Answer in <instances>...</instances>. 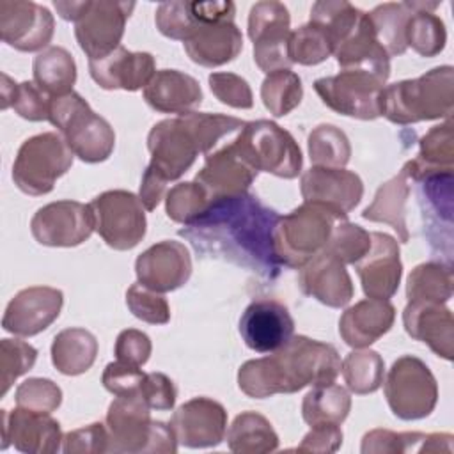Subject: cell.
<instances>
[{
    "instance_id": "6da1fadb",
    "label": "cell",
    "mask_w": 454,
    "mask_h": 454,
    "mask_svg": "<svg viewBox=\"0 0 454 454\" xmlns=\"http://www.w3.org/2000/svg\"><path fill=\"white\" fill-rule=\"evenodd\" d=\"M278 218L275 209L247 192L211 200L207 209L177 234L204 259L225 261L264 280H275L282 268L273 241Z\"/></svg>"
},
{
    "instance_id": "7a4b0ae2",
    "label": "cell",
    "mask_w": 454,
    "mask_h": 454,
    "mask_svg": "<svg viewBox=\"0 0 454 454\" xmlns=\"http://www.w3.org/2000/svg\"><path fill=\"white\" fill-rule=\"evenodd\" d=\"M339 372L340 356L332 344L296 335L271 355L247 360L238 371V387L252 399H264L333 383Z\"/></svg>"
},
{
    "instance_id": "3957f363",
    "label": "cell",
    "mask_w": 454,
    "mask_h": 454,
    "mask_svg": "<svg viewBox=\"0 0 454 454\" xmlns=\"http://www.w3.org/2000/svg\"><path fill=\"white\" fill-rule=\"evenodd\" d=\"M229 133V122L222 114L190 112L156 122L147 135L151 161L145 170L158 179H179L199 153L204 156L216 149Z\"/></svg>"
},
{
    "instance_id": "277c9868",
    "label": "cell",
    "mask_w": 454,
    "mask_h": 454,
    "mask_svg": "<svg viewBox=\"0 0 454 454\" xmlns=\"http://www.w3.org/2000/svg\"><path fill=\"white\" fill-rule=\"evenodd\" d=\"M454 110V67L438 66L419 78L383 87L381 115L399 126L449 119Z\"/></svg>"
},
{
    "instance_id": "5b68a950",
    "label": "cell",
    "mask_w": 454,
    "mask_h": 454,
    "mask_svg": "<svg viewBox=\"0 0 454 454\" xmlns=\"http://www.w3.org/2000/svg\"><path fill=\"white\" fill-rule=\"evenodd\" d=\"M59 16L74 23V37L89 60L110 55L121 46L126 21L135 9L133 2L80 0L53 2Z\"/></svg>"
},
{
    "instance_id": "8992f818",
    "label": "cell",
    "mask_w": 454,
    "mask_h": 454,
    "mask_svg": "<svg viewBox=\"0 0 454 454\" xmlns=\"http://www.w3.org/2000/svg\"><path fill=\"white\" fill-rule=\"evenodd\" d=\"M48 121L57 128L73 154L85 163L108 160L115 147V133L110 122L96 114L74 90L51 99Z\"/></svg>"
},
{
    "instance_id": "52a82bcc",
    "label": "cell",
    "mask_w": 454,
    "mask_h": 454,
    "mask_svg": "<svg viewBox=\"0 0 454 454\" xmlns=\"http://www.w3.org/2000/svg\"><path fill=\"white\" fill-rule=\"evenodd\" d=\"M337 222V215L314 202H303L280 216L273 232L278 264L300 270L326 247Z\"/></svg>"
},
{
    "instance_id": "ba28073f",
    "label": "cell",
    "mask_w": 454,
    "mask_h": 454,
    "mask_svg": "<svg viewBox=\"0 0 454 454\" xmlns=\"http://www.w3.org/2000/svg\"><path fill=\"white\" fill-rule=\"evenodd\" d=\"M232 142L245 161L257 172H268L282 179H294L301 172L303 156L300 145L289 131L273 121L245 122Z\"/></svg>"
},
{
    "instance_id": "9c48e42d",
    "label": "cell",
    "mask_w": 454,
    "mask_h": 454,
    "mask_svg": "<svg viewBox=\"0 0 454 454\" xmlns=\"http://www.w3.org/2000/svg\"><path fill=\"white\" fill-rule=\"evenodd\" d=\"M73 151L60 133L46 131L27 138L12 163V181L27 195H46L73 165Z\"/></svg>"
},
{
    "instance_id": "30bf717a",
    "label": "cell",
    "mask_w": 454,
    "mask_h": 454,
    "mask_svg": "<svg viewBox=\"0 0 454 454\" xmlns=\"http://www.w3.org/2000/svg\"><path fill=\"white\" fill-rule=\"evenodd\" d=\"M385 397L401 420L427 417L438 401V385L431 369L413 355L399 356L385 380Z\"/></svg>"
},
{
    "instance_id": "8fae6325",
    "label": "cell",
    "mask_w": 454,
    "mask_h": 454,
    "mask_svg": "<svg viewBox=\"0 0 454 454\" xmlns=\"http://www.w3.org/2000/svg\"><path fill=\"white\" fill-rule=\"evenodd\" d=\"M385 80L356 69H340L339 74L314 82V90L333 112L362 121L381 117V94Z\"/></svg>"
},
{
    "instance_id": "7c38bea8",
    "label": "cell",
    "mask_w": 454,
    "mask_h": 454,
    "mask_svg": "<svg viewBox=\"0 0 454 454\" xmlns=\"http://www.w3.org/2000/svg\"><path fill=\"white\" fill-rule=\"evenodd\" d=\"M94 231L114 250H131L145 236L147 220L140 199L128 190H106L89 202Z\"/></svg>"
},
{
    "instance_id": "4fadbf2b",
    "label": "cell",
    "mask_w": 454,
    "mask_h": 454,
    "mask_svg": "<svg viewBox=\"0 0 454 454\" xmlns=\"http://www.w3.org/2000/svg\"><path fill=\"white\" fill-rule=\"evenodd\" d=\"M291 16L277 0H262L248 12V37L254 43V60L266 74L293 66L287 55Z\"/></svg>"
},
{
    "instance_id": "5bb4252c",
    "label": "cell",
    "mask_w": 454,
    "mask_h": 454,
    "mask_svg": "<svg viewBox=\"0 0 454 454\" xmlns=\"http://www.w3.org/2000/svg\"><path fill=\"white\" fill-rule=\"evenodd\" d=\"M34 239L44 247H78L94 231V216L89 204L78 200H55L39 207L32 220Z\"/></svg>"
},
{
    "instance_id": "9a60e30c",
    "label": "cell",
    "mask_w": 454,
    "mask_h": 454,
    "mask_svg": "<svg viewBox=\"0 0 454 454\" xmlns=\"http://www.w3.org/2000/svg\"><path fill=\"white\" fill-rule=\"evenodd\" d=\"M55 32L53 14L35 4L23 0L0 2V35L5 44L20 51H43Z\"/></svg>"
},
{
    "instance_id": "2e32d148",
    "label": "cell",
    "mask_w": 454,
    "mask_h": 454,
    "mask_svg": "<svg viewBox=\"0 0 454 454\" xmlns=\"http://www.w3.org/2000/svg\"><path fill=\"white\" fill-rule=\"evenodd\" d=\"M300 192L305 202L325 206L340 220L348 218L364 195V183L358 174L346 168L310 167L301 174Z\"/></svg>"
},
{
    "instance_id": "e0dca14e",
    "label": "cell",
    "mask_w": 454,
    "mask_h": 454,
    "mask_svg": "<svg viewBox=\"0 0 454 454\" xmlns=\"http://www.w3.org/2000/svg\"><path fill=\"white\" fill-rule=\"evenodd\" d=\"M62 303L64 294L57 287H25L7 303L2 317V328L18 337L37 335L59 317Z\"/></svg>"
},
{
    "instance_id": "ac0fdd59",
    "label": "cell",
    "mask_w": 454,
    "mask_h": 454,
    "mask_svg": "<svg viewBox=\"0 0 454 454\" xmlns=\"http://www.w3.org/2000/svg\"><path fill=\"white\" fill-rule=\"evenodd\" d=\"M177 443L188 449L216 447L225 440L227 411L209 397H193L183 403L170 419Z\"/></svg>"
},
{
    "instance_id": "d6986e66",
    "label": "cell",
    "mask_w": 454,
    "mask_h": 454,
    "mask_svg": "<svg viewBox=\"0 0 454 454\" xmlns=\"http://www.w3.org/2000/svg\"><path fill=\"white\" fill-rule=\"evenodd\" d=\"M138 284L156 293L176 291L192 275V257L181 241L163 239L144 250L135 261Z\"/></svg>"
},
{
    "instance_id": "ffe728a7",
    "label": "cell",
    "mask_w": 454,
    "mask_h": 454,
    "mask_svg": "<svg viewBox=\"0 0 454 454\" xmlns=\"http://www.w3.org/2000/svg\"><path fill=\"white\" fill-rule=\"evenodd\" d=\"M257 174L231 140L206 154L202 168L195 174V181L206 190L211 200H216L247 193Z\"/></svg>"
},
{
    "instance_id": "44dd1931",
    "label": "cell",
    "mask_w": 454,
    "mask_h": 454,
    "mask_svg": "<svg viewBox=\"0 0 454 454\" xmlns=\"http://www.w3.org/2000/svg\"><path fill=\"white\" fill-rule=\"evenodd\" d=\"M2 443L0 449H7L12 443L20 452L50 454L59 452L64 440L59 420L50 413L34 411L27 408H16L12 411L2 410Z\"/></svg>"
},
{
    "instance_id": "7402d4cb",
    "label": "cell",
    "mask_w": 454,
    "mask_h": 454,
    "mask_svg": "<svg viewBox=\"0 0 454 454\" xmlns=\"http://www.w3.org/2000/svg\"><path fill=\"white\" fill-rule=\"evenodd\" d=\"M294 332V319L287 307L275 300L252 301L239 317V333L255 353L280 349Z\"/></svg>"
},
{
    "instance_id": "603a6c76",
    "label": "cell",
    "mask_w": 454,
    "mask_h": 454,
    "mask_svg": "<svg viewBox=\"0 0 454 454\" xmlns=\"http://www.w3.org/2000/svg\"><path fill=\"white\" fill-rule=\"evenodd\" d=\"M149 410L140 395H115L105 419L110 452H147L154 424Z\"/></svg>"
},
{
    "instance_id": "cb8c5ba5",
    "label": "cell",
    "mask_w": 454,
    "mask_h": 454,
    "mask_svg": "<svg viewBox=\"0 0 454 454\" xmlns=\"http://www.w3.org/2000/svg\"><path fill=\"white\" fill-rule=\"evenodd\" d=\"M355 268L367 298H392L397 293L403 277L397 241L390 234L371 232V248Z\"/></svg>"
},
{
    "instance_id": "d4e9b609",
    "label": "cell",
    "mask_w": 454,
    "mask_h": 454,
    "mask_svg": "<svg viewBox=\"0 0 454 454\" xmlns=\"http://www.w3.org/2000/svg\"><path fill=\"white\" fill-rule=\"evenodd\" d=\"M298 286L303 294L332 309L346 307L355 294L346 264L325 250L300 268Z\"/></svg>"
},
{
    "instance_id": "484cf974",
    "label": "cell",
    "mask_w": 454,
    "mask_h": 454,
    "mask_svg": "<svg viewBox=\"0 0 454 454\" xmlns=\"http://www.w3.org/2000/svg\"><path fill=\"white\" fill-rule=\"evenodd\" d=\"M89 73L105 90L122 89L133 92L149 83L156 73V62L147 51H129L119 46L103 59L89 60Z\"/></svg>"
},
{
    "instance_id": "4316f807",
    "label": "cell",
    "mask_w": 454,
    "mask_h": 454,
    "mask_svg": "<svg viewBox=\"0 0 454 454\" xmlns=\"http://www.w3.org/2000/svg\"><path fill=\"white\" fill-rule=\"evenodd\" d=\"M403 325L411 339L427 344L443 360H452L454 319L445 303L408 301L403 310Z\"/></svg>"
},
{
    "instance_id": "83f0119b",
    "label": "cell",
    "mask_w": 454,
    "mask_h": 454,
    "mask_svg": "<svg viewBox=\"0 0 454 454\" xmlns=\"http://www.w3.org/2000/svg\"><path fill=\"white\" fill-rule=\"evenodd\" d=\"M395 309L388 300L365 298L348 307L339 319L340 339L355 348H369L394 325Z\"/></svg>"
},
{
    "instance_id": "f1b7e54d",
    "label": "cell",
    "mask_w": 454,
    "mask_h": 454,
    "mask_svg": "<svg viewBox=\"0 0 454 454\" xmlns=\"http://www.w3.org/2000/svg\"><path fill=\"white\" fill-rule=\"evenodd\" d=\"M333 57L340 69L367 71L385 82L390 76V57L378 43L367 12H362L355 28L333 48Z\"/></svg>"
},
{
    "instance_id": "f546056e",
    "label": "cell",
    "mask_w": 454,
    "mask_h": 454,
    "mask_svg": "<svg viewBox=\"0 0 454 454\" xmlns=\"http://www.w3.org/2000/svg\"><path fill=\"white\" fill-rule=\"evenodd\" d=\"M145 103L160 114H190L202 103L200 83L177 69H160L144 87Z\"/></svg>"
},
{
    "instance_id": "4dcf8cb0",
    "label": "cell",
    "mask_w": 454,
    "mask_h": 454,
    "mask_svg": "<svg viewBox=\"0 0 454 454\" xmlns=\"http://www.w3.org/2000/svg\"><path fill=\"white\" fill-rule=\"evenodd\" d=\"M192 62L202 67H218L232 62L243 50V35L234 21L202 25L183 43Z\"/></svg>"
},
{
    "instance_id": "1f68e13d",
    "label": "cell",
    "mask_w": 454,
    "mask_h": 454,
    "mask_svg": "<svg viewBox=\"0 0 454 454\" xmlns=\"http://www.w3.org/2000/svg\"><path fill=\"white\" fill-rule=\"evenodd\" d=\"M410 177L404 168L392 179L385 181L372 199V202L362 211V216L369 222L388 223L397 232L399 239L406 243L410 231L406 225V204L411 192Z\"/></svg>"
},
{
    "instance_id": "d6a6232c",
    "label": "cell",
    "mask_w": 454,
    "mask_h": 454,
    "mask_svg": "<svg viewBox=\"0 0 454 454\" xmlns=\"http://www.w3.org/2000/svg\"><path fill=\"white\" fill-rule=\"evenodd\" d=\"M98 355V339L85 328L60 330L51 342V364L60 374L78 376L87 372Z\"/></svg>"
},
{
    "instance_id": "836d02e7",
    "label": "cell",
    "mask_w": 454,
    "mask_h": 454,
    "mask_svg": "<svg viewBox=\"0 0 454 454\" xmlns=\"http://www.w3.org/2000/svg\"><path fill=\"white\" fill-rule=\"evenodd\" d=\"M34 83L48 96L60 98L73 92L76 82V62L62 46H48L39 51L32 64Z\"/></svg>"
},
{
    "instance_id": "e575fe53",
    "label": "cell",
    "mask_w": 454,
    "mask_h": 454,
    "mask_svg": "<svg viewBox=\"0 0 454 454\" xmlns=\"http://www.w3.org/2000/svg\"><path fill=\"white\" fill-rule=\"evenodd\" d=\"M440 2H413V12L408 20L404 39L415 53L422 57L438 55L447 43L445 23L434 11Z\"/></svg>"
},
{
    "instance_id": "d590c367",
    "label": "cell",
    "mask_w": 454,
    "mask_h": 454,
    "mask_svg": "<svg viewBox=\"0 0 454 454\" xmlns=\"http://www.w3.org/2000/svg\"><path fill=\"white\" fill-rule=\"evenodd\" d=\"M225 436L229 449L238 454H266L278 447V436L271 422L257 411L236 415Z\"/></svg>"
},
{
    "instance_id": "8d00e7d4",
    "label": "cell",
    "mask_w": 454,
    "mask_h": 454,
    "mask_svg": "<svg viewBox=\"0 0 454 454\" xmlns=\"http://www.w3.org/2000/svg\"><path fill=\"white\" fill-rule=\"evenodd\" d=\"M351 410L349 392L333 383L316 385L309 390L301 403V417L309 426L342 424Z\"/></svg>"
},
{
    "instance_id": "74e56055",
    "label": "cell",
    "mask_w": 454,
    "mask_h": 454,
    "mask_svg": "<svg viewBox=\"0 0 454 454\" xmlns=\"http://www.w3.org/2000/svg\"><path fill=\"white\" fill-rule=\"evenodd\" d=\"M452 117L445 122L433 126L419 140L417 158L404 163L410 174L429 172V170H447L454 168V131Z\"/></svg>"
},
{
    "instance_id": "f35d334b",
    "label": "cell",
    "mask_w": 454,
    "mask_h": 454,
    "mask_svg": "<svg viewBox=\"0 0 454 454\" xmlns=\"http://www.w3.org/2000/svg\"><path fill=\"white\" fill-rule=\"evenodd\" d=\"M450 262L429 261L415 266L406 280L408 301L447 303L452 296Z\"/></svg>"
},
{
    "instance_id": "ab89813d",
    "label": "cell",
    "mask_w": 454,
    "mask_h": 454,
    "mask_svg": "<svg viewBox=\"0 0 454 454\" xmlns=\"http://www.w3.org/2000/svg\"><path fill=\"white\" fill-rule=\"evenodd\" d=\"M411 12L413 2H387L367 12L376 39L388 57L403 55L408 50L404 32Z\"/></svg>"
},
{
    "instance_id": "60d3db41",
    "label": "cell",
    "mask_w": 454,
    "mask_h": 454,
    "mask_svg": "<svg viewBox=\"0 0 454 454\" xmlns=\"http://www.w3.org/2000/svg\"><path fill=\"white\" fill-rule=\"evenodd\" d=\"M340 372L353 394L365 395L376 392L383 383L385 362L374 349H356L348 353L340 364Z\"/></svg>"
},
{
    "instance_id": "b9f144b4",
    "label": "cell",
    "mask_w": 454,
    "mask_h": 454,
    "mask_svg": "<svg viewBox=\"0 0 454 454\" xmlns=\"http://www.w3.org/2000/svg\"><path fill=\"white\" fill-rule=\"evenodd\" d=\"M303 98V85L296 73L280 69L266 74L261 83V99L264 108L275 115L284 117L293 112Z\"/></svg>"
},
{
    "instance_id": "7bdbcfd3",
    "label": "cell",
    "mask_w": 454,
    "mask_h": 454,
    "mask_svg": "<svg viewBox=\"0 0 454 454\" xmlns=\"http://www.w3.org/2000/svg\"><path fill=\"white\" fill-rule=\"evenodd\" d=\"M307 145L314 167L344 168L351 156V145L346 133L333 124L316 126L309 135Z\"/></svg>"
},
{
    "instance_id": "ee69618b",
    "label": "cell",
    "mask_w": 454,
    "mask_h": 454,
    "mask_svg": "<svg viewBox=\"0 0 454 454\" xmlns=\"http://www.w3.org/2000/svg\"><path fill=\"white\" fill-rule=\"evenodd\" d=\"M362 12L346 0H319L310 9V23L321 27L335 48L355 28Z\"/></svg>"
},
{
    "instance_id": "f6af8a7d",
    "label": "cell",
    "mask_w": 454,
    "mask_h": 454,
    "mask_svg": "<svg viewBox=\"0 0 454 454\" xmlns=\"http://www.w3.org/2000/svg\"><path fill=\"white\" fill-rule=\"evenodd\" d=\"M287 55L293 64L316 66L333 55V43L316 23H305L289 34Z\"/></svg>"
},
{
    "instance_id": "bcb514c9",
    "label": "cell",
    "mask_w": 454,
    "mask_h": 454,
    "mask_svg": "<svg viewBox=\"0 0 454 454\" xmlns=\"http://www.w3.org/2000/svg\"><path fill=\"white\" fill-rule=\"evenodd\" d=\"M209 204H211V199L197 181L177 183L165 195L167 216L172 222L184 223V225L199 218L207 209Z\"/></svg>"
},
{
    "instance_id": "7dc6e473",
    "label": "cell",
    "mask_w": 454,
    "mask_h": 454,
    "mask_svg": "<svg viewBox=\"0 0 454 454\" xmlns=\"http://www.w3.org/2000/svg\"><path fill=\"white\" fill-rule=\"evenodd\" d=\"M371 248V232L356 223L340 220L335 223L325 252L335 255L344 264H356Z\"/></svg>"
},
{
    "instance_id": "c3c4849f",
    "label": "cell",
    "mask_w": 454,
    "mask_h": 454,
    "mask_svg": "<svg viewBox=\"0 0 454 454\" xmlns=\"http://www.w3.org/2000/svg\"><path fill=\"white\" fill-rule=\"evenodd\" d=\"M156 28L168 39L186 41L190 39L202 25L197 21L192 2L183 0H170L161 2L154 14Z\"/></svg>"
},
{
    "instance_id": "681fc988",
    "label": "cell",
    "mask_w": 454,
    "mask_h": 454,
    "mask_svg": "<svg viewBox=\"0 0 454 454\" xmlns=\"http://www.w3.org/2000/svg\"><path fill=\"white\" fill-rule=\"evenodd\" d=\"M37 360V349L20 339L0 340V395H5L12 383L28 372Z\"/></svg>"
},
{
    "instance_id": "f907efd6",
    "label": "cell",
    "mask_w": 454,
    "mask_h": 454,
    "mask_svg": "<svg viewBox=\"0 0 454 454\" xmlns=\"http://www.w3.org/2000/svg\"><path fill=\"white\" fill-rule=\"evenodd\" d=\"M126 305L129 312L149 325H165L170 321V307L161 293L144 287L142 284H131L126 291Z\"/></svg>"
},
{
    "instance_id": "816d5d0a",
    "label": "cell",
    "mask_w": 454,
    "mask_h": 454,
    "mask_svg": "<svg viewBox=\"0 0 454 454\" xmlns=\"http://www.w3.org/2000/svg\"><path fill=\"white\" fill-rule=\"evenodd\" d=\"M14 399L20 408L51 413L62 403V390L48 378H28L18 385Z\"/></svg>"
},
{
    "instance_id": "f5cc1de1",
    "label": "cell",
    "mask_w": 454,
    "mask_h": 454,
    "mask_svg": "<svg viewBox=\"0 0 454 454\" xmlns=\"http://www.w3.org/2000/svg\"><path fill=\"white\" fill-rule=\"evenodd\" d=\"M426 434L424 433H395L390 429H372L364 434L360 450L364 454H404L419 452Z\"/></svg>"
},
{
    "instance_id": "db71d44e",
    "label": "cell",
    "mask_w": 454,
    "mask_h": 454,
    "mask_svg": "<svg viewBox=\"0 0 454 454\" xmlns=\"http://www.w3.org/2000/svg\"><path fill=\"white\" fill-rule=\"evenodd\" d=\"M215 98L232 108L248 110L254 106V96L248 82L234 73H211L207 76Z\"/></svg>"
},
{
    "instance_id": "11a10c76",
    "label": "cell",
    "mask_w": 454,
    "mask_h": 454,
    "mask_svg": "<svg viewBox=\"0 0 454 454\" xmlns=\"http://www.w3.org/2000/svg\"><path fill=\"white\" fill-rule=\"evenodd\" d=\"M50 103L51 98H48L34 82H21L14 83L9 106H12L20 117L37 122L48 121Z\"/></svg>"
},
{
    "instance_id": "9f6ffc18",
    "label": "cell",
    "mask_w": 454,
    "mask_h": 454,
    "mask_svg": "<svg viewBox=\"0 0 454 454\" xmlns=\"http://www.w3.org/2000/svg\"><path fill=\"white\" fill-rule=\"evenodd\" d=\"M62 450L66 454H101L110 452V434L106 424L92 422L85 427L64 434Z\"/></svg>"
},
{
    "instance_id": "6f0895ef",
    "label": "cell",
    "mask_w": 454,
    "mask_h": 454,
    "mask_svg": "<svg viewBox=\"0 0 454 454\" xmlns=\"http://www.w3.org/2000/svg\"><path fill=\"white\" fill-rule=\"evenodd\" d=\"M144 376L140 367L115 360L105 367L101 383L114 395H138Z\"/></svg>"
},
{
    "instance_id": "680465c9",
    "label": "cell",
    "mask_w": 454,
    "mask_h": 454,
    "mask_svg": "<svg viewBox=\"0 0 454 454\" xmlns=\"http://www.w3.org/2000/svg\"><path fill=\"white\" fill-rule=\"evenodd\" d=\"M153 351V344L147 333L137 328H126L122 330L115 339V358L119 362L142 367Z\"/></svg>"
},
{
    "instance_id": "91938a15",
    "label": "cell",
    "mask_w": 454,
    "mask_h": 454,
    "mask_svg": "<svg viewBox=\"0 0 454 454\" xmlns=\"http://www.w3.org/2000/svg\"><path fill=\"white\" fill-rule=\"evenodd\" d=\"M138 395L151 410H172L177 397L174 381L163 372H145Z\"/></svg>"
},
{
    "instance_id": "94428289",
    "label": "cell",
    "mask_w": 454,
    "mask_h": 454,
    "mask_svg": "<svg viewBox=\"0 0 454 454\" xmlns=\"http://www.w3.org/2000/svg\"><path fill=\"white\" fill-rule=\"evenodd\" d=\"M342 445V429L339 424H316L303 436L301 443L296 447L298 452H317L328 454L339 450Z\"/></svg>"
},
{
    "instance_id": "6125c7cd",
    "label": "cell",
    "mask_w": 454,
    "mask_h": 454,
    "mask_svg": "<svg viewBox=\"0 0 454 454\" xmlns=\"http://www.w3.org/2000/svg\"><path fill=\"white\" fill-rule=\"evenodd\" d=\"M452 440L450 433H429L426 434L419 452H445L452 454Z\"/></svg>"
}]
</instances>
